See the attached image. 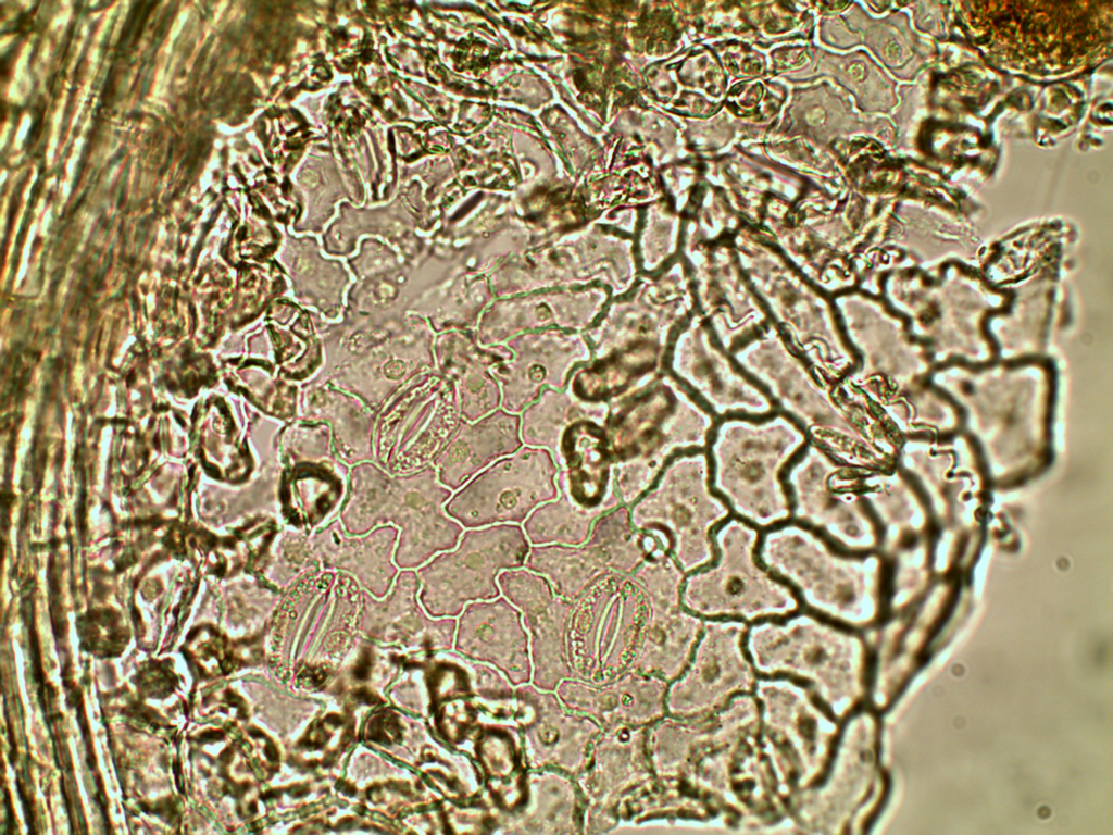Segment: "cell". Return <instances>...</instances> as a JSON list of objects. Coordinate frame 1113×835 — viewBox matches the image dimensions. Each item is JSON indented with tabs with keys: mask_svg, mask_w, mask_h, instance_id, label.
<instances>
[{
	"mask_svg": "<svg viewBox=\"0 0 1113 835\" xmlns=\"http://www.w3.org/2000/svg\"><path fill=\"white\" fill-rule=\"evenodd\" d=\"M746 649L759 676H788L806 684L841 722L864 697L866 652L862 639L813 612L799 610L749 624Z\"/></svg>",
	"mask_w": 1113,
	"mask_h": 835,
	"instance_id": "obj_1",
	"label": "cell"
},
{
	"mask_svg": "<svg viewBox=\"0 0 1113 835\" xmlns=\"http://www.w3.org/2000/svg\"><path fill=\"white\" fill-rule=\"evenodd\" d=\"M761 529L730 515L713 534L715 557L687 573L681 602L706 619H734L748 624L798 612L795 590L767 570L758 557Z\"/></svg>",
	"mask_w": 1113,
	"mask_h": 835,
	"instance_id": "obj_2",
	"label": "cell"
},
{
	"mask_svg": "<svg viewBox=\"0 0 1113 835\" xmlns=\"http://www.w3.org/2000/svg\"><path fill=\"white\" fill-rule=\"evenodd\" d=\"M758 557L813 613L848 627L872 620L875 609L863 563L816 529L791 519L764 529Z\"/></svg>",
	"mask_w": 1113,
	"mask_h": 835,
	"instance_id": "obj_3",
	"label": "cell"
},
{
	"mask_svg": "<svg viewBox=\"0 0 1113 835\" xmlns=\"http://www.w3.org/2000/svg\"><path fill=\"white\" fill-rule=\"evenodd\" d=\"M804 448L790 427L723 432L708 449L711 487L731 515L764 531L791 519L785 473Z\"/></svg>",
	"mask_w": 1113,
	"mask_h": 835,
	"instance_id": "obj_4",
	"label": "cell"
},
{
	"mask_svg": "<svg viewBox=\"0 0 1113 835\" xmlns=\"http://www.w3.org/2000/svg\"><path fill=\"white\" fill-rule=\"evenodd\" d=\"M759 743L787 799L816 784L833 757L842 722L804 683L788 676H759Z\"/></svg>",
	"mask_w": 1113,
	"mask_h": 835,
	"instance_id": "obj_5",
	"label": "cell"
},
{
	"mask_svg": "<svg viewBox=\"0 0 1113 835\" xmlns=\"http://www.w3.org/2000/svg\"><path fill=\"white\" fill-rule=\"evenodd\" d=\"M629 511L636 528H652L665 537L685 574L712 562L714 531L731 515L711 487L709 460L702 449L671 459Z\"/></svg>",
	"mask_w": 1113,
	"mask_h": 835,
	"instance_id": "obj_6",
	"label": "cell"
},
{
	"mask_svg": "<svg viewBox=\"0 0 1113 835\" xmlns=\"http://www.w3.org/2000/svg\"><path fill=\"white\" fill-rule=\"evenodd\" d=\"M758 734L708 755L683 781L728 827L753 830L789 820L788 801Z\"/></svg>",
	"mask_w": 1113,
	"mask_h": 835,
	"instance_id": "obj_7",
	"label": "cell"
},
{
	"mask_svg": "<svg viewBox=\"0 0 1113 835\" xmlns=\"http://www.w3.org/2000/svg\"><path fill=\"white\" fill-rule=\"evenodd\" d=\"M872 722L865 711L853 712L842 722L824 776L788 799L793 826L815 834L860 831L873 769Z\"/></svg>",
	"mask_w": 1113,
	"mask_h": 835,
	"instance_id": "obj_8",
	"label": "cell"
},
{
	"mask_svg": "<svg viewBox=\"0 0 1113 835\" xmlns=\"http://www.w3.org/2000/svg\"><path fill=\"white\" fill-rule=\"evenodd\" d=\"M558 472L549 450L520 448L463 485L446 511L466 528L521 524L540 504L559 496Z\"/></svg>",
	"mask_w": 1113,
	"mask_h": 835,
	"instance_id": "obj_9",
	"label": "cell"
},
{
	"mask_svg": "<svg viewBox=\"0 0 1113 835\" xmlns=\"http://www.w3.org/2000/svg\"><path fill=\"white\" fill-rule=\"evenodd\" d=\"M748 626L747 622L734 619L704 620L690 661L683 673L668 683V715L713 714L735 697L753 694L759 674L746 649Z\"/></svg>",
	"mask_w": 1113,
	"mask_h": 835,
	"instance_id": "obj_10",
	"label": "cell"
},
{
	"mask_svg": "<svg viewBox=\"0 0 1113 835\" xmlns=\"http://www.w3.org/2000/svg\"><path fill=\"white\" fill-rule=\"evenodd\" d=\"M854 469L827 451L809 446L787 468L785 483L791 498V518L829 539L842 550L862 546L860 504L852 483Z\"/></svg>",
	"mask_w": 1113,
	"mask_h": 835,
	"instance_id": "obj_11",
	"label": "cell"
},
{
	"mask_svg": "<svg viewBox=\"0 0 1113 835\" xmlns=\"http://www.w3.org/2000/svg\"><path fill=\"white\" fill-rule=\"evenodd\" d=\"M760 706L753 694L735 697L722 710L703 716L666 714L648 726L646 745L653 774L683 782L697 763L741 737L759 732Z\"/></svg>",
	"mask_w": 1113,
	"mask_h": 835,
	"instance_id": "obj_12",
	"label": "cell"
},
{
	"mask_svg": "<svg viewBox=\"0 0 1113 835\" xmlns=\"http://www.w3.org/2000/svg\"><path fill=\"white\" fill-rule=\"evenodd\" d=\"M529 548L520 524H495L465 531L453 551L439 556L430 564L452 596V613H458L466 601L498 597V575L523 566Z\"/></svg>",
	"mask_w": 1113,
	"mask_h": 835,
	"instance_id": "obj_13",
	"label": "cell"
},
{
	"mask_svg": "<svg viewBox=\"0 0 1113 835\" xmlns=\"http://www.w3.org/2000/svg\"><path fill=\"white\" fill-rule=\"evenodd\" d=\"M460 630L470 651L505 671L514 682L527 680V633L521 612L507 598L496 597L468 603Z\"/></svg>",
	"mask_w": 1113,
	"mask_h": 835,
	"instance_id": "obj_14",
	"label": "cell"
},
{
	"mask_svg": "<svg viewBox=\"0 0 1113 835\" xmlns=\"http://www.w3.org/2000/svg\"><path fill=\"white\" fill-rule=\"evenodd\" d=\"M497 582L503 597L521 612L533 652H563L573 602L556 595L542 575L526 568L502 571Z\"/></svg>",
	"mask_w": 1113,
	"mask_h": 835,
	"instance_id": "obj_15",
	"label": "cell"
},
{
	"mask_svg": "<svg viewBox=\"0 0 1113 835\" xmlns=\"http://www.w3.org/2000/svg\"><path fill=\"white\" fill-rule=\"evenodd\" d=\"M568 688L591 698L574 711L598 718L606 725L646 727L664 718L668 682L635 671L614 683L595 688L577 682H562Z\"/></svg>",
	"mask_w": 1113,
	"mask_h": 835,
	"instance_id": "obj_16",
	"label": "cell"
},
{
	"mask_svg": "<svg viewBox=\"0 0 1113 835\" xmlns=\"http://www.w3.org/2000/svg\"><path fill=\"white\" fill-rule=\"evenodd\" d=\"M561 466L572 497L586 507L600 506L612 491L613 459L608 439L590 424L570 428L561 441Z\"/></svg>",
	"mask_w": 1113,
	"mask_h": 835,
	"instance_id": "obj_17",
	"label": "cell"
},
{
	"mask_svg": "<svg viewBox=\"0 0 1113 835\" xmlns=\"http://www.w3.org/2000/svg\"><path fill=\"white\" fill-rule=\"evenodd\" d=\"M597 730L592 721L553 706L551 713L539 715L525 728V758L532 768L556 767L568 774L578 773Z\"/></svg>",
	"mask_w": 1113,
	"mask_h": 835,
	"instance_id": "obj_18",
	"label": "cell"
},
{
	"mask_svg": "<svg viewBox=\"0 0 1113 835\" xmlns=\"http://www.w3.org/2000/svg\"><path fill=\"white\" fill-rule=\"evenodd\" d=\"M559 496L536 508L523 522L524 533L533 546L581 545L591 531L595 520L621 502L613 489L598 507L578 503L571 495L563 469L556 475Z\"/></svg>",
	"mask_w": 1113,
	"mask_h": 835,
	"instance_id": "obj_19",
	"label": "cell"
},
{
	"mask_svg": "<svg viewBox=\"0 0 1113 835\" xmlns=\"http://www.w3.org/2000/svg\"><path fill=\"white\" fill-rule=\"evenodd\" d=\"M524 565L542 575L556 595L571 602L612 573L585 543L532 546Z\"/></svg>",
	"mask_w": 1113,
	"mask_h": 835,
	"instance_id": "obj_20",
	"label": "cell"
},
{
	"mask_svg": "<svg viewBox=\"0 0 1113 835\" xmlns=\"http://www.w3.org/2000/svg\"><path fill=\"white\" fill-rule=\"evenodd\" d=\"M470 439L452 444L437 461L440 482L458 489L483 470L517 451L522 441L517 435V421L497 426L483 423Z\"/></svg>",
	"mask_w": 1113,
	"mask_h": 835,
	"instance_id": "obj_21",
	"label": "cell"
},
{
	"mask_svg": "<svg viewBox=\"0 0 1113 835\" xmlns=\"http://www.w3.org/2000/svg\"><path fill=\"white\" fill-rule=\"evenodd\" d=\"M585 544L612 573L629 575L648 559L643 533L634 526L629 507L622 503L595 520Z\"/></svg>",
	"mask_w": 1113,
	"mask_h": 835,
	"instance_id": "obj_22",
	"label": "cell"
},
{
	"mask_svg": "<svg viewBox=\"0 0 1113 835\" xmlns=\"http://www.w3.org/2000/svg\"><path fill=\"white\" fill-rule=\"evenodd\" d=\"M489 739L488 741L487 739L483 741L482 757L486 773L492 777L490 784L500 781L502 777L507 781L515 770L514 749H511L512 747L507 738H497V741L495 737Z\"/></svg>",
	"mask_w": 1113,
	"mask_h": 835,
	"instance_id": "obj_23",
	"label": "cell"
},
{
	"mask_svg": "<svg viewBox=\"0 0 1113 835\" xmlns=\"http://www.w3.org/2000/svg\"><path fill=\"white\" fill-rule=\"evenodd\" d=\"M17 788H18L20 799H21V802H22V806H23V809H24V813H25V820H26V822L28 824L29 832L32 833V827L34 826L33 802H32V800H29V798L24 793V789H23V787H22V785H21V783L18 781H17Z\"/></svg>",
	"mask_w": 1113,
	"mask_h": 835,
	"instance_id": "obj_24",
	"label": "cell"
},
{
	"mask_svg": "<svg viewBox=\"0 0 1113 835\" xmlns=\"http://www.w3.org/2000/svg\"><path fill=\"white\" fill-rule=\"evenodd\" d=\"M223 736L224 735H223L222 732L211 731L210 730V731H205V732H203V733H201L199 735V741L200 743H212V741H215V740H221L223 738Z\"/></svg>",
	"mask_w": 1113,
	"mask_h": 835,
	"instance_id": "obj_25",
	"label": "cell"
},
{
	"mask_svg": "<svg viewBox=\"0 0 1113 835\" xmlns=\"http://www.w3.org/2000/svg\"><path fill=\"white\" fill-rule=\"evenodd\" d=\"M4 805L7 808V825L9 827V832H11L15 827V821L8 792L4 793Z\"/></svg>",
	"mask_w": 1113,
	"mask_h": 835,
	"instance_id": "obj_26",
	"label": "cell"
},
{
	"mask_svg": "<svg viewBox=\"0 0 1113 835\" xmlns=\"http://www.w3.org/2000/svg\"><path fill=\"white\" fill-rule=\"evenodd\" d=\"M207 472H208V474L210 476H213V477H217L218 476V469L216 466L212 465V464H208Z\"/></svg>",
	"mask_w": 1113,
	"mask_h": 835,
	"instance_id": "obj_27",
	"label": "cell"
},
{
	"mask_svg": "<svg viewBox=\"0 0 1113 835\" xmlns=\"http://www.w3.org/2000/svg\"><path fill=\"white\" fill-rule=\"evenodd\" d=\"M134 382H135V375H134V374L132 373V374H129V375H128V377H127V383H128V385H129V384H133Z\"/></svg>",
	"mask_w": 1113,
	"mask_h": 835,
	"instance_id": "obj_28",
	"label": "cell"
}]
</instances>
